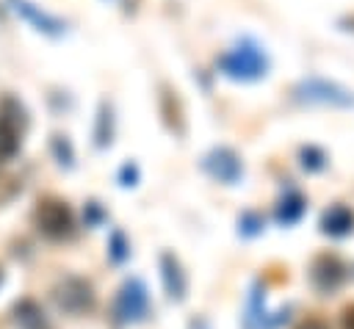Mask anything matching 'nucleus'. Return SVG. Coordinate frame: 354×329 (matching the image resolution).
<instances>
[{
  "mask_svg": "<svg viewBox=\"0 0 354 329\" xmlns=\"http://www.w3.org/2000/svg\"><path fill=\"white\" fill-rule=\"evenodd\" d=\"M113 127H116V119H113V105L108 100L100 102L97 108V122H94V144L102 149V147H111L113 141Z\"/></svg>",
  "mask_w": 354,
  "mask_h": 329,
  "instance_id": "obj_14",
  "label": "nucleus"
},
{
  "mask_svg": "<svg viewBox=\"0 0 354 329\" xmlns=\"http://www.w3.org/2000/svg\"><path fill=\"white\" fill-rule=\"evenodd\" d=\"M19 144H22V130H19L17 111H6L3 105L0 108V160L14 158Z\"/></svg>",
  "mask_w": 354,
  "mask_h": 329,
  "instance_id": "obj_13",
  "label": "nucleus"
},
{
  "mask_svg": "<svg viewBox=\"0 0 354 329\" xmlns=\"http://www.w3.org/2000/svg\"><path fill=\"white\" fill-rule=\"evenodd\" d=\"M119 182H122L124 188H130V185L138 182V166H136L133 160H127V163L119 169Z\"/></svg>",
  "mask_w": 354,
  "mask_h": 329,
  "instance_id": "obj_19",
  "label": "nucleus"
},
{
  "mask_svg": "<svg viewBox=\"0 0 354 329\" xmlns=\"http://www.w3.org/2000/svg\"><path fill=\"white\" fill-rule=\"evenodd\" d=\"M160 276H163V288H166L169 299L171 301H183L185 299V290H188V276H185L180 260L171 252H163L160 254Z\"/></svg>",
  "mask_w": 354,
  "mask_h": 329,
  "instance_id": "obj_10",
  "label": "nucleus"
},
{
  "mask_svg": "<svg viewBox=\"0 0 354 329\" xmlns=\"http://www.w3.org/2000/svg\"><path fill=\"white\" fill-rule=\"evenodd\" d=\"M296 329H329V321H326L324 315L313 312V315H304V318L296 323Z\"/></svg>",
  "mask_w": 354,
  "mask_h": 329,
  "instance_id": "obj_20",
  "label": "nucleus"
},
{
  "mask_svg": "<svg viewBox=\"0 0 354 329\" xmlns=\"http://www.w3.org/2000/svg\"><path fill=\"white\" fill-rule=\"evenodd\" d=\"M293 100L301 105H329V108H354V91L337 80L310 75L293 86Z\"/></svg>",
  "mask_w": 354,
  "mask_h": 329,
  "instance_id": "obj_2",
  "label": "nucleus"
},
{
  "mask_svg": "<svg viewBox=\"0 0 354 329\" xmlns=\"http://www.w3.org/2000/svg\"><path fill=\"white\" fill-rule=\"evenodd\" d=\"M149 312V293H147V285L138 279V276H130L122 282V288L116 290V299H113V315L116 321L122 323H136V321H144Z\"/></svg>",
  "mask_w": 354,
  "mask_h": 329,
  "instance_id": "obj_4",
  "label": "nucleus"
},
{
  "mask_svg": "<svg viewBox=\"0 0 354 329\" xmlns=\"http://www.w3.org/2000/svg\"><path fill=\"white\" fill-rule=\"evenodd\" d=\"M55 299L66 312H88L94 307V288L80 276H66L55 288Z\"/></svg>",
  "mask_w": 354,
  "mask_h": 329,
  "instance_id": "obj_7",
  "label": "nucleus"
},
{
  "mask_svg": "<svg viewBox=\"0 0 354 329\" xmlns=\"http://www.w3.org/2000/svg\"><path fill=\"white\" fill-rule=\"evenodd\" d=\"M199 166L207 177H213L216 182H224V185H235L243 180V160L232 147H213L210 152L202 155Z\"/></svg>",
  "mask_w": 354,
  "mask_h": 329,
  "instance_id": "obj_5",
  "label": "nucleus"
},
{
  "mask_svg": "<svg viewBox=\"0 0 354 329\" xmlns=\"http://www.w3.org/2000/svg\"><path fill=\"white\" fill-rule=\"evenodd\" d=\"M299 166H301L304 171H310V174H318V171H324V169L329 166V155H326V149H321L318 144H304V147L299 149Z\"/></svg>",
  "mask_w": 354,
  "mask_h": 329,
  "instance_id": "obj_15",
  "label": "nucleus"
},
{
  "mask_svg": "<svg viewBox=\"0 0 354 329\" xmlns=\"http://www.w3.org/2000/svg\"><path fill=\"white\" fill-rule=\"evenodd\" d=\"M288 318V312H285ZM282 315L279 318H268L266 312V299H263V290H260V282L252 285L249 290V307H246V329H274L285 321Z\"/></svg>",
  "mask_w": 354,
  "mask_h": 329,
  "instance_id": "obj_12",
  "label": "nucleus"
},
{
  "mask_svg": "<svg viewBox=\"0 0 354 329\" xmlns=\"http://www.w3.org/2000/svg\"><path fill=\"white\" fill-rule=\"evenodd\" d=\"M307 276H310V285L318 290V293H335L343 282H346V276H348V268H346V263L335 254V252H321V254H315L313 257V263H310V268H307Z\"/></svg>",
  "mask_w": 354,
  "mask_h": 329,
  "instance_id": "obj_6",
  "label": "nucleus"
},
{
  "mask_svg": "<svg viewBox=\"0 0 354 329\" xmlns=\"http://www.w3.org/2000/svg\"><path fill=\"white\" fill-rule=\"evenodd\" d=\"M304 213H307V196L299 188H285V194L274 205V218L282 227H293L301 221Z\"/></svg>",
  "mask_w": 354,
  "mask_h": 329,
  "instance_id": "obj_11",
  "label": "nucleus"
},
{
  "mask_svg": "<svg viewBox=\"0 0 354 329\" xmlns=\"http://www.w3.org/2000/svg\"><path fill=\"white\" fill-rule=\"evenodd\" d=\"M340 329H354V301L340 310Z\"/></svg>",
  "mask_w": 354,
  "mask_h": 329,
  "instance_id": "obj_21",
  "label": "nucleus"
},
{
  "mask_svg": "<svg viewBox=\"0 0 354 329\" xmlns=\"http://www.w3.org/2000/svg\"><path fill=\"white\" fill-rule=\"evenodd\" d=\"M216 66L224 77L230 80H241V83H254L263 80L271 69V55L266 53V47L252 39V36H241L227 53H221L216 58Z\"/></svg>",
  "mask_w": 354,
  "mask_h": 329,
  "instance_id": "obj_1",
  "label": "nucleus"
},
{
  "mask_svg": "<svg viewBox=\"0 0 354 329\" xmlns=\"http://www.w3.org/2000/svg\"><path fill=\"white\" fill-rule=\"evenodd\" d=\"M318 229L329 238H346L354 232V210L343 202H335L329 205L324 213H321V221H318Z\"/></svg>",
  "mask_w": 354,
  "mask_h": 329,
  "instance_id": "obj_9",
  "label": "nucleus"
},
{
  "mask_svg": "<svg viewBox=\"0 0 354 329\" xmlns=\"http://www.w3.org/2000/svg\"><path fill=\"white\" fill-rule=\"evenodd\" d=\"M8 3H11V8H14L25 22H30L39 33L53 36V39H58V36L66 33V22H64L61 17L44 11L41 6H36V3H30V0H8Z\"/></svg>",
  "mask_w": 354,
  "mask_h": 329,
  "instance_id": "obj_8",
  "label": "nucleus"
},
{
  "mask_svg": "<svg viewBox=\"0 0 354 329\" xmlns=\"http://www.w3.org/2000/svg\"><path fill=\"white\" fill-rule=\"evenodd\" d=\"M108 257L113 263H124L130 257V243H127V238H124L122 229H113L111 232V238H108Z\"/></svg>",
  "mask_w": 354,
  "mask_h": 329,
  "instance_id": "obj_16",
  "label": "nucleus"
},
{
  "mask_svg": "<svg viewBox=\"0 0 354 329\" xmlns=\"http://www.w3.org/2000/svg\"><path fill=\"white\" fill-rule=\"evenodd\" d=\"M53 152H55L61 166H66V169L75 166V152H72V144L66 135H53Z\"/></svg>",
  "mask_w": 354,
  "mask_h": 329,
  "instance_id": "obj_18",
  "label": "nucleus"
},
{
  "mask_svg": "<svg viewBox=\"0 0 354 329\" xmlns=\"http://www.w3.org/2000/svg\"><path fill=\"white\" fill-rule=\"evenodd\" d=\"M263 227H266V221H263V216L254 213V210H246V213H241V218H238V232H241L243 238H254V235H260Z\"/></svg>",
  "mask_w": 354,
  "mask_h": 329,
  "instance_id": "obj_17",
  "label": "nucleus"
},
{
  "mask_svg": "<svg viewBox=\"0 0 354 329\" xmlns=\"http://www.w3.org/2000/svg\"><path fill=\"white\" fill-rule=\"evenodd\" d=\"M33 218H36L39 232H44V235L53 238V241L69 238L72 229H75V213H72V207H69L64 199H58V196H44V199L36 205Z\"/></svg>",
  "mask_w": 354,
  "mask_h": 329,
  "instance_id": "obj_3",
  "label": "nucleus"
}]
</instances>
